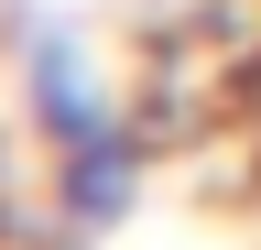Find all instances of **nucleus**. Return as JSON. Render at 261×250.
Returning <instances> with one entry per match:
<instances>
[{
    "instance_id": "f257e3e1",
    "label": "nucleus",
    "mask_w": 261,
    "mask_h": 250,
    "mask_svg": "<svg viewBox=\"0 0 261 250\" xmlns=\"http://www.w3.org/2000/svg\"><path fill=\"white\" fill-rule=\"evenodd\" d=\"M33 120L55 131V152H76V142H98L109 120H98V98H87V76H76V54L65 44H33Z\"/></svg>"
}]
</instances>
